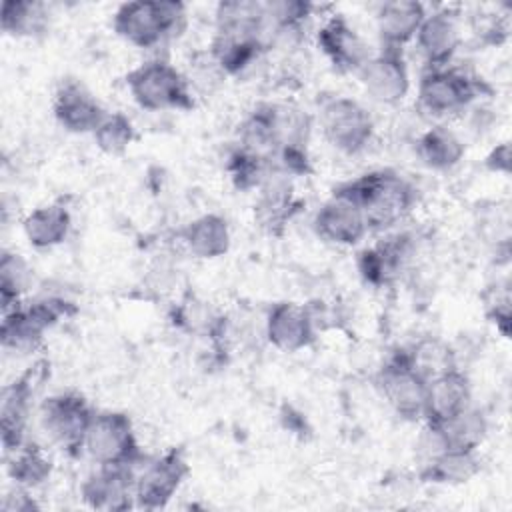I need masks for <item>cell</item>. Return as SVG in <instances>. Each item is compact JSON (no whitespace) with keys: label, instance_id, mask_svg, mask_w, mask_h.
I'll return each instance as SVG.
<instances>
[{"label":"cell","instance_id":"cb8c5ba5","mask_svg":"<svg viewBox=\"0 0 512 512\" xmlns=\"http://www.w3.org/2000/svg\"><path fill=\"white\" fill-rule=\"evenodd\" d=\"M438 448H456V450H478L488 434V420L482 410L472 404L452 416L450 420L426 426Z\"/></svg>","mask_w":512,"mask_h":512},{"label":"cell","instance_id":"d4e9b609","mask_svg":"<svg viewBox=\"0 0 512 512\" xmlns=\"http://www.w3.org/2000/svg\"><path fill=\"white\" fill-rule=\"evenodd\" d=\"M480 472L478 450L442 448L434 452L420 470V480L438 486H460Z\"/></svg>","mask_w":512,"mask_h":512},{"label":"cell","instance_id":"603a6c76","mask_svg":"<svg viewBox=\"0 0 512 512\" xmlns=\"http://www.w3.org/2000/svg\"><path fill=\"white\" fill-rule=\"evenodd\" d=\"M408 254H410L408 236L398 234V236L386 238L384 242L372 248H366L358 254L360 276L372 286L388 284L400 272Z\"/></svg>","mask_w":512,"mask_h":512},{"label":"cell","instance_id":"9c48e42d","mask_svg":"<svg viewBox=\"0 0 512 512\" xmlns=\"http://www.w3.org/2000/svg\"><path fill=\"white\" fill-rule=\"evenodd\" d=\"M96 410L80 392H58L42 402L40 420L50 440L68 456L84 452L86 432Z\"/></svg>","mask_w":512,"mask_h":512},{"label":"cell","instance_id":"4316f807","mask_svg":"<svg viewBox=\"0 0 512 512\" xmlns=\"http://www.w3.org/2000/svg\"><path fill=\"white\" fill-rule=\"evenodd\" d=\"M50 12L46 4L32 0H4L0 8L2 32L14 38H36L46 34Z\"/></svg>","mask_w":512,"mask_h":512},{"label":"cell","instance_id":"4fadbf2b","mask_svg":"<svg viewBox=\"0 0 512 512\" xmlns=\"http://www.w3.org/2000/svg\"><path fill=\"white\" fill-rule=\"evenodd\" d=\"M318 324L310 306L282 300L272 304L264 320V336L280 352H300L316 340Z\"/></svg>","mask_w":512,"mask_h":512},{"label":"cell","instance_id":"7402d4cb","mask_svg":"<svg viewBox=\"0 0 512 512\" xmlns=\"http://www.w3.org/2000/svg\"><path fill=\"white\" fill-rule=\"evenodd\" d=\"M180 238L186 250L200 260H214L224 256L232 242L228 220L216 212H208L190 220L180 230Z\"/></svg>","mask_w":512,"mask_h":512},{"label":"cell","instance_id":"5bb4252c","mask_svg":"<svg viewBox=\"0 0 512 512\" xmlns=\"http://www.w3.org/2000/svg\"><path fill=\"white\" fill-rule=\"evenodd\" d=\"M312 228L320 240L334 246H356L368 234L362 210L348 196L336 190L316 210Z\"/></svg>","mask_w":512,"mask_h":512},{"label":"cell","instance_id":"f1b7e54d","mask_svg":"<svg viewBox=\"0 0 512 512\" xmlns=\"http://www.w3.org/2000/svg\"><path fill=\"white\" fill-rule=\"evenodd\" d=\"M32 270L16 252H2L0 258V306L2 312L22 304V296L30 288Z\"/></svg>","mask_w":512,"mask_h":512},{"label":"cell","instance_id":"30bf717a","mask_svg":"<svg viewBox=\"0 0 512 512\" xmlns=\"http://www.w3.org/2000/svg\"><path fill=\"white\" fill-rule=\"evenodd\" d=\"M190 472L182 448H170L162 456L150 460L136 474V508L160 510L180 490Z\"/></svg>","mask_w":512,"mask_h":512},{"label":"cell","instance_id":"8fae6325","mask_svg":"<svg viewBox=\"0 0 512 512\" xmlns=\"http://www.w3.org/2000/svg\"><path fill=\"white\" fill-rule=\"evenodd\" d=\"M366 94L386 106L400 104L410 92V70L402 50L380 48L358 72Z\"/></svg>","mask_w":512,"mask_h":512},{"label":"cell","instance_id":"3957f363","mask_svg":"<svg viewBox=\"0 0 512 512\" xmlns=\"http://www.w3.org/2000/svg\"><path fill=\"white\" fill-rule=\"evenodd\" d=\"M72 314H76V306L60 296H40L18 304L2 312L0 344L12 354H32L42 346L46 330Z\"/></svg>","mask_w":512,"mask_h":512},{"label":"cell","instance_id":"5b68a950","mask_svg":"<svg viewBox=\"0 0 512 512\" xmlns=\"http://www.w3.org/2000/svg\"><path fill=\"white\" fill-rule=\"evenodd\" d=\"M486 90L488 86L484 80L448 64L440 68H426L422 72L416 98L418 106L426 114L434 118H444L466 110Z\"/></svg>","mask_w":512,"mask_h":512},{"label":"cell","instance_id":"6da1fadb","mask_svg":"<svg viewBox=\"0 0 512 512\" xmlns=\"http://www.w3.org/2000/svg\"><path fill=\"white\" fill-rule=\"evenodd\" d=\"M334 190L362 210L368 232H384L400 224L416 204V188L390 168L370 170Z\"/></svg>","mask_w":512,"mask_h":512},{"label":"cell","instance_id":"8992f818","mask_svg":"<svg viewBox=\"0 0 512 512\" xmlns=\"http://www.w3.org/2000/svg\"><path fill=\"white\" fill-rule=\"evenodd\" d=\"M84 452L96 466H132L144 460L132 418L120 410L94 414L84 440Z\"/></svg>","mask_w":512,"mask_h":512},{"label":"cell","instance_id":"484cf974","mask_svg":"<svg viewBox=\"0 0 512 512\" xmlns=\"http://www.w3.org/2000/svg\"><path fill=\"white\" fill-rule=\"evenodd\" d=\"M416 154L430 170L446 172L458 166L466 154L462 138L448 126L436 124L424 130L416 140Z\"/></svg>","mask_w":512,"mask_h":512},{"label":"cell","instance_id":"ac0fdd59","mask_svg":"<svg viewBox=\"0 0 512 512\" xmlns=\"http://www.w3.org/2000/svg\"><path fill=\"white\" fill-rule=\"evenodd\" d=\"M34 374L36 366L22 372L2 390L0 404V436L6 454L16 452L26 444V430L30 418V404L34 396Z\"/></svg>","mask_w":512,"mask_h":512},{"label":"cell","instance_id":"d6986e66","mask_svg":"<svg viewBox=\"0 0 512 512\" xmlns=\"http://www.w3.org/2000/svg\"><path fill=\"white\" fill-rule=\"evenodd\" d=\"M470 400H472L470 380L456 366L428 380L422 420L426 422V426L442 424L452 416H456L458 412L466 410L470 406Z\"/></svg>","mask_w":512,"mask_h":512},{"label":"cell","instance_id":"ba28073f","mask_svg":"<svg viewBox=\"0 0 512 512\" xmlns=\"http://www.w3.org/2000/svg\"><path fill=\"white\" fill-rule=\"evenodd\" d=\"M428 380L410 364L406 348L388 356L374 376V386L396 416L408 422L422 420Z\"/></svg>","mask_w":512,"mask_h":512},{"label":"cell","instance_id":"277c9868","mask_svg":"<svg viewBox=\"0 0 512 512\" xmlns=\"http://www.w3.org/2000/svg\"><path fill=\"white\" fill-rule=\"evenodd\" d=\"M126 88L132 100L148 112L194 108L190 80L162 58L146 60L132 68L126 74Z\"/></svg>","mask_w":512,"mask_h":512},{"label":"cell","instance_id":"52a82bcc","mask_svg":"<svg viewBox=\"0 0 512 512\" xmlns=\"http://www.w3.org/2000/svg\"><path fill=\"white\" fill-rule=\"evenodd\" d=\"M320 130L326 142L342 154L354 156L368 148L374 136V118L350 96H330L318 110Z\"/></svg>","mask_w":512,"mask_h":512},{"label":"cell","instance_id":"7a4b0ae2","mask_svg":"<svg viewBox=\"0 0 512 512\" xmlns=\"http://www.w3.org/2000/svg\"><path fill=\"white\" fill-rule=\"evenodd\" d=\"M186 4L178 0H134L114 10L112 30L136 48H154L184 32Z\"/></svg>","mask_w":512,"mask_h":512},{"label":"cell","instance_id":"e0dca14e","mask_svg":"<svg viewBox=\"0 0 512 512\" xmlns=\"http://www.w3.org/2000/svg\"><path fill=\"white\" fill-rule=\"evenodd\" d=\"M318 48L330 60V64L340 72L358 74L360 68L372 56L370 46L360 36V32L346 20V16H330L316 34Z\"/></svg>","mask_w":512,"mask_h":512},{"label":"cell","instance_id":"ffe728a7","mask_svg":"<svg viewBox=\"0 0 512 512\" xmlns=\"http://www.w3.org/2000/svg\"><path fill=\"white\" fill-rule=\"evenodd\" d=\"M426 6L414 0H390L376 10V28L382 48L402 50L416 38L426 16Z\"/></svg>","mask_w":512,"mask_h":512},{"label":"cell","instance_id":"9a60e30c","mask_svg":"<svg viewBox=\"0 0 512 512\" xmlns=\"http://www.w3.org/2000/svg\"><path fill=\"white\" fill-rule=\"evenodd\" d=\"M414 42L428 68L448 66L462 44L458 12L452 8L426 12Z\"/></svg>","mask_w":512,"mask_h":512},{"label":"cell","instance_id":"2e32d148","mask_svg":"<svg viewBox=\"0 0 512 512\" xmlns=\"http://www.w3.org/2000/svg\"><path fill=\"white\" fill-rule=\"evenodd\" d=\"M52 112L60 128L70 134H92L108 114L96 96L76 78H66L58 84Z\"/></svg>","mask_w":512,"mask_h":512},{"label":"cell","instance_id":"f546056e","mask_svg":"<svg viewBox=\"0 0 512 512\" xmlns=\"http://www.w3.org/2000/svg\"><path fill=\"white\" fill-rule=\"evenodd\" d=\"M406 354L416 372L426 380L456 368V356L452 348L440 338H420L410 348H406Z\"/></svg>","mask_w":512,"mask_h":512},{"label":"cell","instance_id":"44dd1931","mask_svg":"<svg viewBox=\"0 0 512 512\" xmlns=\"http://www.w3.org/2000/svg\"><path fill=\"white\" fill-rule=\"evenodd\" d=\"M72 230V214L64 202H50L34 208L22 220V232L32 248L48 250L60 246Z\"/></svg>","mask_w":512,"mask_h":512},{"label":"cell","instance_id":"4dcf8cb0","mask_svg":"<svg viewBox=\"0 0 512 512\" xmlns=\"http://www.w3.org/2000/svg\"><path fill=\"white\" fill-rule=\"evenodd\" d=\"M94 144L108 156L124 154L136 140V128L124 112H108L92 132Z\"/></svg>","mask_w":512,"mask_h":512},{"label":"cell","instance_id":"d6a6232c","mask_svg":"<svg viewBox=\"0 0 512 512\" xmlns=\"http://www.w3.org/2000/svg\"><path fill=\"white\" fill-rule=\"evenodd\" d=\"M2 508H4L6 512H32V510H38L40 506H38L36 500L28 494V488L16 486V488L4 498Z\"/></svg>","mask_w":512,"mask_h":512},{"label":"cell","instance_id":"7c38bea8","mask_svg":"<svg viewBox=\"0 0 512 512\" xmlns=\"http://www.w3.org/2000/svg\"><path fill=\"white\" fill-rule=\"evenodd\" d=\"M82 502L92 510L124 512L136 506V468L98 466L80 484Z\"/></svg>","mask_w":512,"mask_h":512},{"label":"cell","instance_id":"83f0119b","mask_svg":"<svg viewBox=\"0 0 512 512\" xmlns=\"http://www.w3.org/2000/svg\"><path fill=\"white\" fill-rule=\"evenodd\" d=\"M50 456L36 444H24L16 452H12L8 460V476L16 486L36 488L44 484L52 474Z\"/></svg>","mask_w":512,"mask_h":512},{"label":"cell","instance_id":"1f68e13d","mask_svg":"<svg viewBox=\"0 0 512 512\" xmlns=\"http://www.w3.org/2000/svg\"><path fill=\"white\" fill-rule=\"evenodd\" d=\"M484 166L494 174H510V144L500 142L496 144L484 160Z\"/></svg>","mask_w":512,"mask_h":512}]
</instances>
